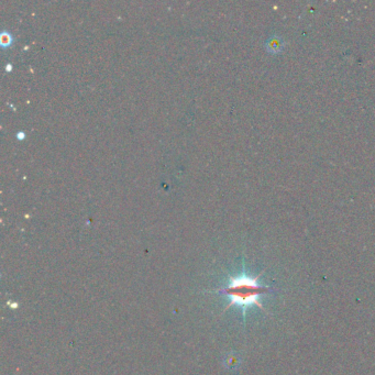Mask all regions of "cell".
<instances>
[{
    "label": "cell",
    "mask_w": 375,
    "mask_h": 375,
    "mask_svg": "<svg viewBox=\"0 0 375 375\" xmlns=\"http://www.w3.org/2000/svg\"><path fill=\"white\" fill-rule=\"evenodd\" d=\"M260 275L252 277L247 274L229 276V282L223 288L216 291L226 295L229 298V304L226 310L231 306L241 307L243 311H246L250 306H257L260 309L264 310L263 305L261 303L260 297L263 294L270 292L269 286L261 285L259 283ZM265 311V310H264Z\"/></svg>",
    "instance_id": "cell-1"
},
{
    "label": "cell",
    "mask_w": 375,
    "mask_h": 375,
    "mask_svg": "<svg viewBox=\"0 0 375 375\" xmlns=\"http://www.w3.org/2000/svg\"><path fill=\"white\" fill-rule=\"evenodd\" d=\"M11 42H13V37H11V34L4 31L2 33V44L3 47H6V45H10Z\"/></svg>",
    "instance_id": "cell-2"
}]
</instances>
